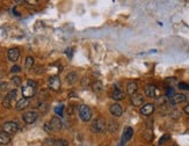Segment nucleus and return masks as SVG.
<instances>
[{"mask_svg": "<svg viewBox=\"0 0 189 146\" xmlns=\"http://www.w3.org/2000/svg\"><path fill=\"white\" fill-rule=\"evenodd\" d=\"M169 138H171V136L168 135V133H166V135H164L163 137L159 139V143H158V145L159 146H161L164 145V143H166L167 140H169Z\"/></svg>", "mask_w": 189, "mask_h": 146, "instance_id": "nucleus-23", "label": "nucleus"}, {"mask_svg": "<svg viewBox=\"0 0 189 146\" xmlns=\"http://www.w3.org/2000/svg\"><path fill=\"white\" fill-rule=\"evenodd\" d=\"M29 106V99H25V97H22L21 100H19L18 102H16V106H15V108H16V110H23V109H26L27 107Z\"/></svg>", "mask_w": 189, "mask_h": 146, "instance_id": "nucleus-14", "label": "nucleus"}, {"mask_svg": "<svg viewBox=\"0 0 189 146\" xmlns=\"http://www.w3.org/2000/svg\"><path fill=\"white\" fill-rule=\"evenodd\" d=\"M55 146H69V142L65 139H57L55 142Z\"/></svg>", "mask_w": 189, "mask_h": 146, "instance_id": "nucleus-24", "label": "nucleus"}, {"mask_svg": "<svg viewBox=\"0 0 189 146\" xmlns=\"http://www.w3.org/2000/svg\"><path fill=\"white\" fill-rule=\"evenodd\" d=\"M132 136H133V130H132V128L128 126V128L124 129L123 136H122V139H123L124 142H128V140H130V139H131Z\"/></svg>", "mask_w": 189, "mask_h": 146, "instance_id": "nucleus-17", "label": "nucleus"}, {"mask_svg": "<svg viewBox=\"0 0 189 146\" xmlns=\"http://www.w3.org/2000/svg\"><path fill=\"white\" fill-rule=\"evenodd\" d=\"M125 97V93L119 91V89H114L113 93H111V99H114L116 101H121V100H124Z\"/></svg>", "mask_w": 189, "mask_h": 146, "instance_id": "nucleus-16", "label": "nucleus"}, {"mask_svg": "<svg viewBox=\"0 0 189 146\" xmlns=\"http://www.w3.org/2000/svg\"><path fill=\"white\" fill-rule=\"evenodd\" d=\"M63 110H64V107L63 106H57L55 108V113L57 114V115L62 116L63 115Z\"/></svg>", "mask_w": 189, "mask_h": 146, "instance_id": "nucleus-27", "label": "nucleus"}, {"mask_svg": "<svg viewBox=\"0 0 189 146\" xmlns=\"http://www.w3.org/2000/svg\"><path fill=\"white\" fill-rule=\"evenodd\" d=\"M11 100H9L8 97L6 96L4 99V101H2V107H5V108H9V107H11Z\"/></svg>", "mask_w": 189, "mask_h": 146, "instance_id": "nucleus-28", "label": "nucleus"}, {"mask_svg": "<svg viewBox=\"0 0 189 146\" xmlns=\"http://www.w3.org/2000/svg\"><path fill=\"white\" fill-rule=\"evenodd\" d=\"M77 79H78V75H77V73H74V72H71V73H69V74L66 75V81H67V84L70 85H73L77 81Z\"/></svg>", "mask_w": 189, "mask_h": 146, "instance_id": "nucleus-19", "label": "nucleus"}, {"mask_svg": "<svg viewBox=\"0 0 189 146\" xmlns=\"http://www.w3.org/2000/svg\"><path fill=\"white\" fill-rule=\"evenodd\" d=\"M11 142V137L8 133H6L5 131H0V144L1 145H6Z\"/></svg>", "mask_w": 189, "mask_h": 146, "instance_id": "nucleus-18", "label": "nucleus"}, {"mask_svg": "<svg viewBox=\"0 0 189 146\" xmlns=\"http://www.w3.org/2000/svg\"><path fill=\"white\" fill-rule=\"evenodd\" d=\"M34 66V58L31 57V56H28L26 58V63H25V67H26L27 70H30L31 67Z\"/></svg>", "mask_w": 189, "mask_h": 146, "instance_id": "nucleus-21", "label": "nucleus"}, {"mask_svg": "<svg viewBox=\"0 0 189 146\" xmlns=\"http://www.w3.org/2000/svg\"><path fill=\"white\" fill-rule=\"evenodd\" d=\"M48 84H49L50 89H52V91H55V92L59 91V88H61V79H59V77H58V75L50 77V78H49Z\"/></svg>", "mask_w": 189, "mask_h": 146, "instance_id": "nucleus-4", "label": "nucleus"}, {"mask_svg": "<svg viewBox=\"0 0 189 146\" xmlns=\"http://www.w3.org/2000/svg\"><path fill=\"white\" fill-rule=\"evenodd\" d=\"M117 129H119V124L116 123V122H114V121H109L108 122V130H109L110 132H116Z\"/></svg>", "mask_w": 189, "mask_h": 146, "instance_id": "nucleus-20", "label": "nucleus"}, {"mask_svg": "<svg viewBox=\"0 0 189 146\" xmlns=\"http://www.w3.org/2000/svg\"><path fill=\"white\" fill-rule=\"evenodd\" d=\"M92 88H93V91H94V92H101L102 91V88H103V85H102V82L101 81H99V80H97V81H95V82H94V84L92 85Z\"/></svg>", "mask_w": 189, "mask_h": 146, "instance_id": "nucleus-22", "label": "nucleus"}, {"mask_svg": "<svg viewBox=\"0 0 189 146\" xmlns=\"http://www.w3.org/2000/svg\"><path fill=\"white\" fill-rule=\"evenodd\" d=\"M55 142H56V140H55V139H52V138H47V139H45V144H47V145H50V146H55Z\"/></svg>", "mask_w": 189, "mask_h": 146, "instance_id": "nucleus-30", "label": "nucleus"}, {"mask_svg": "<svg viewBox=\"0 0 189 146\" xmlns=\"http://www.w3.org/2000/svg\"><path fill=\"white\" fill-rule=\"evenodd\" d=\"M110 113L115 117H119V116H122L123 110H122V107L119 106V103H114V104L110 106Z\"/></svg>", "mask_w": 189, "mask_h": 146, "instance_id": "nucleus-11", "label": "nucleus"}, {"mask_svg": "<svg viewBox=\"0 0 189 146\" xmlns=\"http://www.w3.org/2000/svg\"><path fill=\"white\" fill-rule=\"evenodd\" d=\"M38 117V114L36 111H28L23 115V121L26 122L27 124H31L34 123Z\"/></svg>", "mask_w": 189, "mask_h": 146, "instance_id": "nucleus-6", "label": "nucleus"}, {"mask_svg": "<svg viewBox=\"0 0 189 146\" xmlns=\"http://www.w3.org/2000/svg\"><path fill=\"white\" fill-rule=\"evenodd\" d=\"M79 116L84 122L91 121V118H92V110H91V108L88 106H86V104L80 106L79 107Z\"/></svg>", "mask_w": 189, "mask_h": 146, "instance_id": "nucleus-1", "label": "nucleus"}, {"mask_svg": "<svg viewBox=\"0 0 189 146\" xmlns=\"http://www.w3.org/2000/svg\"><path fill=\"white\" fill-rule=\"evenodd\" d=\"M154 111V104L152 103H146L141 108V114L145 116H150L151 114H153Z\"/></svg>", "mask_w": 189, "mask_h": 146, "instance_id": "nucleus-10", "label": "nucleus"}, {"mask_svg": "<svg viewBox=\"0 0 189 146\" xmlns=\"http://www.w3.org/2000/svg\"><path fill=\"white\" fill-rule=\"evenodd\" d=\"M7 57L11 62H16L20 57V51H19V49L16 48H13V49H9L8 52H7Z\"/></svg>", "mask_w": 189, "mask_h": 146, "instance_id": "nucleus-9", "label": "nucleus"}, {"mask_svg": "<svg viewBox=\"0 0 189 146\" xmlns=\"http://www.w3.org/2000/svg\"><path fill=\"white\" fill-rule=\"evenodd\" d=\"M131 103L135 107H141L144 103V97L139 95V94H135L131 96Z\"/></svg>", "mask_w": 189, "mask_h": 146, "instance_id": "nucleus-13", "label": "nucleus"}, {"mask_svg": "<svg viewBox=\"0 0 189 146\" xmlns=\"http://www.w3.org/2000/svg\"><path fill=\"white\" fill-rule=\"evenodd\" d=\"M124 144H125V142H124L123 139H121V142H119V144L117 146H124Z\"/></svg>", "mask_w": 189, "mask_h": 146, "instance_id": "nucleus-34", "label": "nucleus"}, {"mask_svg": "<svg viewBox=\"0 0 189 146\" xmlns=\"http://www.w3.org/2000/svg\"><path fill=\"white\" fill-rule=\"evenodd\" d=\"M186 95H183V94H180V93H176L173 95V97L172 99H169L171 100V103L172 104H179V103H182V102L186 101Z\"/></svg>", "mask_w": 189, "mask_h": 146, "instance_id": "nucleus-12", "label": "nucleus"}, {"mask_svg": "<svg viewBox=\"0 0 189 146\" xmlns=\"http://www.w3.org/2000/svg\"><path fill=\"white\" fill-rule=\"evenodd\" d=\"M27 85H29V86H31V87H34V88H37V82L36 81H33V80H28V82H27Z\"/></svg>", "mask_w": 189, "mask_h": 146, "instance_id": "nucleus-31", "label": "nucleus"}, {"mask_svg": "<svg viewBox=\"0 0 189 146\" xmlns=\"http://www.w3.org/2000/svg\"><path fill=\"white\" fill-rule=\"evenodd\" d=\"M11 71H12V73H18V72H20L21 70H20V66H18V65H14V66L11 69Z\"/></svg>", "mask_w": 189, "mask_h": 146, "instance_id": "nucleus-32", "label": "nucleus"}, {"mask_svg": "<svg viewBox=\"0 0 189 146\" xmlns=\"http://www.w3.org/2000/svg\"><path fill=\"white\" fill-rule=\"evenodd\" d=\"M178 87L182 91H189V84H186V82H180L178 85Z\"/></svg>", "mask_w": 189, "mask_h": 146, "instance_id": "nucleus-26", "label": "nucleus"}, {"mask_svg": "<svg viewBox=\"0 0 189 146\" xmlns=\"http://www.w3.org/2000/svg\"><path fill=\"white\" fill-rule=\"evenodd\" d=\"M137 91H138V85H137V82H135V81H130L127 86L128 94L132 96V95H135V94L137 93Z\"/></svg>", "mask_w": 189, "mask_h": 146, "instance_id": "nucleus-15", "label": "nucleus"}, {"mask_svg": "<svg viewBox=\"0 0 189 146\" xmlns=\"http://www.w3.org/2000/svg\"><path fill=\"white\" fill-rule=\"evenodd\" d=\"M35 93H36V88L31 87L29 85H27V86H25V87L22 88V95H23L25 99H30V97H33L35 95Z\"/></svg>", "mask_w": 189, "mask_h": 146, "instance_id": "nucleus-7", "label": "nucleus"}, {"mask_svg": "<svg viewBox=\"0 0 189 146\" xmlns=\"http://www.w3.org/2000/svg\"><path fill=\"white\" fill-rule=\"evenodd\" d=\"M50 129H51V131H59V130H62V121L59 120L58 117H52L51 120H50Z\"/></svg>", "mask_w": 189, "mask_h": 146, "instance_id": "nucleus-5", "label": "nucleus"}, {"mask_svg": "<svg viewBox=\"0 0 189 146\" xmlns=\"http://www.w3.org/2000/svg\"><path fill=\"white\" fill-rule=\"evenodd\" d=\"M12 81H13V84L15 85V86H20V85H21V79H20L19 77H13V78H12Z\"/></svg>", "mask_w": 189, "mask_h": 146, "instance_id": "nucleus-29", "label": "nucleus"}, {"mask_svg": "<svg viewBox=\"0 0 189 146\" xmlns=\"http://www.w3.org/2000/svg\"><path fill=\"white\" fill-rule=\"evenodd\" d=\"M91 128L94 132H103L107 128V124H106L105 120H102V118H97L95 121H93L92 122V125H91Z\"/></svg>", "mask_w": 189, "mask_h": 146, "instance_id": "nucleus-2", "label": "nucleus"}, {"mask_svg": "<svg viewBox=\"0 0 189 146\" xmlns=\"http://www.w3.org/2000/svg\"><path fill=\"white\" fill-rule=\"evenodd\" d=\"M144 92H145V95L149 97H155L157 95V87L152 84L146 85L144 87Z\"/></svg>", "mask_w": 189, "mask_h": 146, "instance_id": "nucleus-8", "label": "nucleus"}, {"mask_svg": "<svg viewBox=\"0 0 189 146\" xmlns=\"http://www.w3.org/2000/svg\"><path fill=\"white\" fill-rule=\"evenodd\" d=\"M19 130V123L16 122H6L2 125V131H5L8 135H13V133L18 132Z\"/></svg>", "mask_w": 189, "mask_h": 146, "instance_id": "nucleus-3", "label": "nucleus"}, {"mask_svg": "<svg viewBox=\"0 0 189 146\" xmlns=\"http://www.w3.org/2000/svg\"><path fill=\"white\" fill-rule=\"evenodd\" d=\"M183 111H185L187 115H189V104H187V106L183 108Z\"/></svg>", "mask_w": 189, "mask_h": 146, "instance_id": "nucleus-33", "label": "nucleus"}, {"mask_svg": "<svg viewBox=\"0 0 189 146\" xmlns=\"http://www.w3.org/2000/svg\"><path fill=\"white\" fill-rule=\"evenodd\" d=\"M174 94H175V93H174V89L172 88V87H167V88H166V96H167V97L172 99Z\"/></svg>", "mask_w": 189, "mask_h": 146, "instance_id": "nucleus-25", "label": "nucleus"}]
</instances>
